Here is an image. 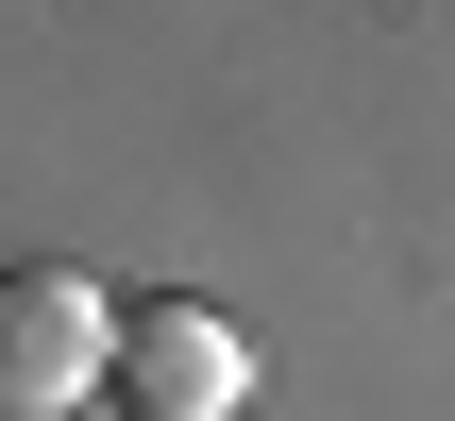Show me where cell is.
<instances>
[{
	"mask_svg": "<svg viewBox=\"0 0 455 421\" xmlns=\"http://www.w3.org/2000/svg\"><path fill=\"white\" fill-rule=\"evenodd\" d=\"M118 371V304L84 270H0V421H68Z\"/></svg>",
	"mask_w": 455,
	"mask_h": 421,
	"instance_id": "cell-1",
	"label": "cell"
},
{
	"mask_svg": "<svg viewBox=\"0 0 455 421\" xmlns=\"http://www.w3.org/2000/svg\"><path fill=\"white\" fill-rule=\"evenodd\" d=\"M135 421H236L253 405V338L220 304H118V371H101Z\"/></svg>",
	"mask_w": 455,
	"mask_h": 421,
	"instance_id": "cell-2",
	"label": "cell"
}]
</instances>
